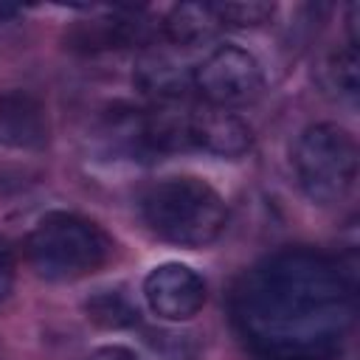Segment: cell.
Listing matches in <instances>:
<instances>
[{"instance_id": "1", "label": "cell", "mask_w": 360, "mask_h": 360, "mask_svg": "<svg viewBox=\"0 0 360 360\" xmlns=\"http://www.w3.org/2000/svg\"><path fill=\"white\" fill-rule=\"evenodd\" d=\"M354 315V281L338 259L312 248L264 256L231 295L236 332L264 360H332Z\"/></svg>"}, {"instance_id": "2", "label": "cell", "mask_w": 360, "mask_h": 360, "mask_svg": "<svg viewBox=\"0 0 360 360\" xmlns=\"http://www.w3.org/2000/svg\"><path fill=\"white\" fill-rule=\"evenodd\" d=\"M141 217L158 239L177 248H205L217 242L228 225L225 200L191 174L152 183L141 194Z\"/></svg>"}, {"instance_id": "3", "label": "cell", "mask_w": 360, "mask_h": 360, "mask_svg": "<svg viewBox=\"0 0 360 360\" xmlns=\"http://www.w3.org/2000/svg\"><path fill=\"white\" fill-rule=\"evenodd\" d=\"M112 239L101 225L70 211L39 217L25 239V256L45 281H79L107 264Z\"/></svg>"}, {"instance_id": "4", "label": "cell", "mask_w": 360, "mask_h": 360, "mask_svg": "<svg viewBox=\"0 0 360 360\" xmlns=\"http://www.w3.org/2000/svg\"><path fill=\"white\" fill-rule=\"evenodd\" d=\"M292 169L315 205H338L357 180V143L338 124H312L295 141Z\"/></svg>"}, {"instance_id": "5", "label": "cell", "mask_w": 360, "mask_h": 360, "mask_svg": "<svg viewBox=\"0 0 360 360\" xmlns=\"http://www.w3.org/2000/svg\"><path fill=\"white\" fill-rule=\"evenodd\" d=\"M191 87L208 107L233 110L259 98L264 73L250 51L239 45H219L191 70Z\"/></svg>"}, {"instance_id": "6", "label": "cell", "mask_w": 360, "mask_h": 360, "mask_svg": "<svg viewBox=\"0 0 360 360\" xmlns=\"http://www.w3.org/2000/svg\"><path fill=\"white\" fill-rule=\"evenodd\" d=\"M205 281L197 270L180 262H166L158 264L146 273L143 278V298L146 307L172 323L191 321L202 304H205Z\"/></svg>"}, {"instance_id": "7", "label": "cell", "mask_w": 360, "mask_h": 360, "mask_svg": "<svg viewBox=\"0 0 360 360\" xmlns=\"http://www.w3.org/2000/svg\"><path fill=\"white\" fill-rule=\"evenodd\" d=\"M45 146V107L22 90L0 93V155H39Z\"/></svg>"}, {"instance_id": "8", "label": "cell", "mask_w": 360, "mask_h": 360, "mask_svg": "<svg viewBox=\"0 0 360 360\" xmlns=\"http://www.w3.org/2000/svg\"><path fill=\"white\" fill-rule=\"evenodd\" d=\"M253 143V132L248 121H242L231 110L217 107H194L188 121V149H200L217 158H242Z\"/></svg>"}, {"instance_id": "9", "label": "cell", "mask_w": 360, "mask_h": 360, "mask_svg": "<svg viewBox=\"0 0 360 360\" xmlns=\"http://www.w3.org/2000/svg\"><path fill=\"white\" fill-rule=\"evenodd\" d=\"M135 82L152 101H177V98H186L191 87V73H186L172 56L146 51L138 59Z\"/></svg>"}, {"instance_id": "10", "label": "cell", "mask_w": 360, "mask_h": 360, "mask_svg": "<svg viewBox=\"0 0 360 360\" xmlns=\"http://www.w3.org/2000/svg\"><path fill=\"white\" fill-rule=\"evenodd\" d=\"M222 22L214 11V3H180L163 20V34L177 48H197L211 42L219 34Z\"/></svg>"}, {"instance_id": "11", "label": "cell", "mask_w": 360, "mask_h": 360, "mask_svg": "<svg viewBox=\"0 0 360 360\" xmlns=\"http://www.w3.org/2000/svg\"><path fill=\"white\" fill-rule=\"evenodd\" d=\"M84 309H87V318L101 329H124L138 321V307L124 292H115V290L96 292L84 304Z\"/></svg>"}, {"instance_id": "12", "label": "cell", "mask_w": 360, "mask_h": 360, "mask_svg": "<svg viewBox=\"0 0 360 360\" xmlns=\"http://www.w3.org/2000/svg\"><path fill=\"white\" fill-rule=\"evenodd\" d=\"M323 84L346 98L357 96V45H346L343 51H332L323 62Z\"/></svg>"}, {"instance_id": "13", "label": "cell", "mask_w": 360, "mask_h": 360, "mask_svg": "<svg viewBox=\"0 0 360 360\" xmlns=\"http://www.w3.org/2000/svg\"><path fill=\"white\" fill-rule=\"evenodd\" d=\"M214 11L222 25L256 28L276 14V6L273 3H219V6H214Z\"/></svg>"}, {"instance_id": "14", "label": "cell", "mask_w": 360, "mask_h": 360, "mask_svg": "<svg viewBox=\"0 0 360 360\" xmlns=\"http://www.w3.org/2000/svg\"><path fill=\"white\" fill-rule=\"evenodd\" d=\"M11 287H14V256L6 239L0 236V304L8 298Z\"/></svg>"}, {"instance_id": "15", "label": "cell", "mask_w": 360, "mask_h": 360, "mask_svg": "<svg viewBox=\"0 0 360 360\" xmlns=\"http://www.w3.org/2000/svg\"><path fill=\"white\" fill-rule=\"evenodd\" d=\"M87 360H141V357L132 349H127V346L110 343V346H98L96 352H90Z\"/></svg>"}, {"instance_id": "16", "label": "cell", "mask_w": 360, "mask_h": 360, "mask_svg": "<svg viewBox=\"0 0 360 360\" xmlns=\"http://www.w3.org/2000/svg\"><path fill=\"white\" fill-rule=\"evenodd\" d=\"M17 14H20V8H17V6H3V3H0V22L11 20V17H17Z\"/></svg>"}]
</instances>
